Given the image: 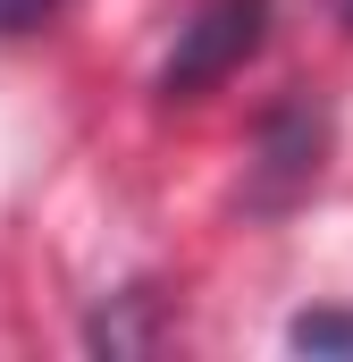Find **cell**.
<instances>
[{"label":"cell","instance_id":"3","mask_svg":"<svg viewBox=\"0 0 353 362\" xmlns=\"http://www.w3.org/2000/svg\"><path fill=\"white\" fill-rule=\"evenodd\" d=\"M51 0H0V25H25V17H42Z\"/></svg>","mask_w":353,"mask_h":362},{"label":"cell","instance_id":"2","mask_svg":"<svg viewBox=\"0 0 353 362\" xmlns=\"http://www.w3.org/2000/svg\"><path fill=\"white\" fill-rule=\"evenodd\" d=\"M294 354H353V312H303Z\"/></svg>","mask_w":353,"mask_h":362},{"label":"cell","instance_id":"1","mask_svg":"<svg viewBox=\"0 0 353 362\" xmlns=\"http://www.w3.org/2000/svg\"><path fill=\"white\" fill-rule=\"evenodd\" d=\"M261 25H269V0H210V8L176 34L169 68H160V93H169V101L210 93L227 68H244V59L261 51Z\"/></svg>","mask_w":353,"mask_h":362}]
</instances>
